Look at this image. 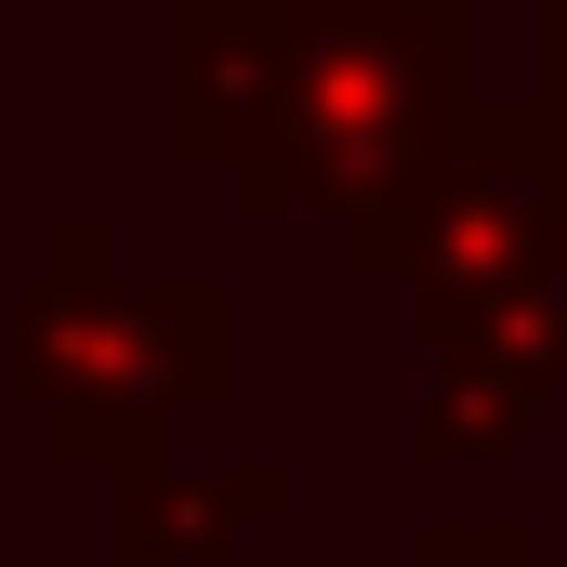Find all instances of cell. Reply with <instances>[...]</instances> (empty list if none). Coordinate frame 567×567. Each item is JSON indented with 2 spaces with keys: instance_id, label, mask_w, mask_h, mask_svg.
I'll return each instance as SVG.
<instances>
[{
  "instance_id": "cell-7",
  "label": "cell",
  "mask_w": 567,
  "mask_h": 567,
  "mask_svg": "<svg viewBox=\"0 0 567 567\" xmlns=\"http://www.w3.org/2000/svg\"><path fill=\"white\" fill-rule=\"evenodd\" d=\"M396 567H555V555L528 528H502V515H435V528H410Z\"/></svg>"
},
{
  "instance_id": "cell-8",
  "label": "cell",
  "mask_w": 567,
  "mask_h": 567,
  "mask_svg": "<svg viewBox=\"0 0 567 567\" xmlns=\"http://www.w3.org/2000/svg\"><path fill=\"white\" fill-rule=\"evenodd\" d=\"M542 66H567V0H528V80Z\"/></svg>"
},
{
  "instance_id": "cell-6",
  "label": "cell",
  "mask_w": 567,
  "mask_h": 567,
  "mask_svg": "<svg viewBox=\"0 0 567 567\" xmlns=\"http://www.w3.org/2000/svg\"><path fill=\"white\" fill-rule=\"evenodd\" d=\"M265 80H278V0H172V158L225 172L265 133Z\"/></svg>"
},
{
  "instance_id": "cell-1",
  "label": "cell",
  "mask_w": 567,
  "mask_h": 567,
  "mask_svg": "<svg viewBox=\"0 0 567 567\" xmlns=\"http://www.w3.org/2000/svg\"><path fill=\"white\" fill-rule=\"evenodd\" d=\"M475 133V0H278L265 133L225 158L238 225H357Z\"/></svg>"
},
{
  "instance_id": "cell-4",
  "label": "cell",
  "mask_w": 567,
  "mask_h": 567,
  "mask_svg": "<svg viewBox=\"0 0 567 567\" xmlns=\"http://www.w3.org/2000/svg\"><path fill=\"white\" fill-rule=\"evenodd\" d=\"M423 357V410H410V462H515L567 396V251L528 278L475 290L449 317H410Z\"/></svg>"
},
{
  "instance_id": "cell-2",
  "label": "cell",
  "mask_w": 567,
  "mask_h": 567,
  "mask_svg": "<svg viewBox=\"0 0 567 567\" xmlns=\"http://www.w3.org/2000/svg\"><path fill=\"white\" fill-rule=\"evenodd\" d=\"M0 370L40 410L66 475H145L172 435L238 396V290L225 278H133L106 212H66L0 303Z\"/></svg>"
},
{
  "instance_id": "cell-3",
  "label": "cell",
  "mask_w": 567,
  "mask_h": 567,
  "mask_svg": "<svg viewBox=\"0 0 567 567\" xmlns=\"http://www.w3.org/2000/svg\"><path fill=\"white\" fill-rule=\"evenodd\" d=\"M542 251H567V120L528 106H475V133L435 158L410 198L343 225V265L370 290H396L410 317H449L475 290L528 278Z\"/></svg>"
},
{
  "instance_id": "cell-5",
  "label": "cell",
  "mask_w": 567,
  "mask_h": 567,
  "mask_svg": "<svg viewBox=\"0 0 567 567\" xmlns=\"http://www.w3.org/2000/svg\"><path fill=\"white\" fill-rule=\"evenodd\" d=\"M290 515H303L290 462H145L106 475V567H238Z\"/></svg>"
},
{
  "instance_id": "cell-9",
  "label": "cell",
  "mask_w": 567,
  "mask_h": 567,
  "mask_svg": "<svg viewBox=\"0 0 567 567\" xmlns=\"http://www.w3.org/2000/svg\"><path fill=\"white\" fill-rule=\"evenodd\" d=\"M528 93H542V106H555V120H567V66H542V80H528Z\"/></svg>"
}]
</instances>
